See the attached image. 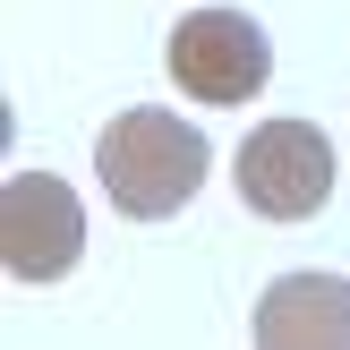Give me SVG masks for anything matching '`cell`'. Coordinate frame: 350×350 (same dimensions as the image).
<instances>
[{
	"label": "cell",
	"instance_id": "obj_1",
	"mask_svg": "<svg viewBox=\"0 0 350 350\" xmlns=\"http://www.w3.org/2000/svg\"><path fill=\"white\" fill-rule=\"evenodd\" d=\"M94 171H103V197L129 222H163V214H180L205 188L214 146H205V129H188L180 111H120L111 129H103V146H94Z\"/></svg>",
	"mask_w": 350,
	"mask_h": 350
},
{
	"label": "cell",
	"instance_id": "obj_2",
	"mask_svg": "<svg viewBox=\"0 0 350 350\" xmlns=\"http://www.w3.org/2000/svg\"><path fill=\"white\" fill-rule=\"evenodd\" d=\"M231 180H239V205H248V214L308 222V214H325V197H334V146H325L317 120H265V129L239 146Z\"/></svg>",
	"mask_w": 350,
	"mask_h": 350
},
{
	"label": "cell",
	"instance_id": "obj_3",
	"mask_svg": "<svg viewBox=\"0 0 350 350\" xmlns=\"http://www.w3.org/2000/svg\"><path fill=\"white\" fill-rule=\"evenodd\" d=\"M85 256V205L51 171H9L0 188V265L9 282H60Z\"/></svg>",
	"mask_w": 350,
	"mask_h": 350
},
{
	"label": "cell",
	"instance_id": "obj_4",
	"mask_svg": "<svg viewBox=\"0 0 350 350\" xmlns=\"http://www.w3.org/2000/svg\"><path fill=\"white\" fill-rule=\"evenodd\" d=\"M171 77H180V94L197 103H256L273 77V43L256 34V17L239 9H188L180 26H171Z\"/></svg>",
	"mask_w": 350,
	"mask_h": 350
},
{
	"label": "cell",
	"instance_id": "obj_5",
	"mask_svg": "<svg viewBox=\"0 0 350 350\" xmlns=\"http://www.w3.org/2000/svg\"><path fill=\"white\" fill-rule=\"evenodd\" d=\"M256 350H350V282L342 273H282L248 317Z\"/></svg>",
	"mask_w": 350,
	"mask_h": 350
}]
</instances>
